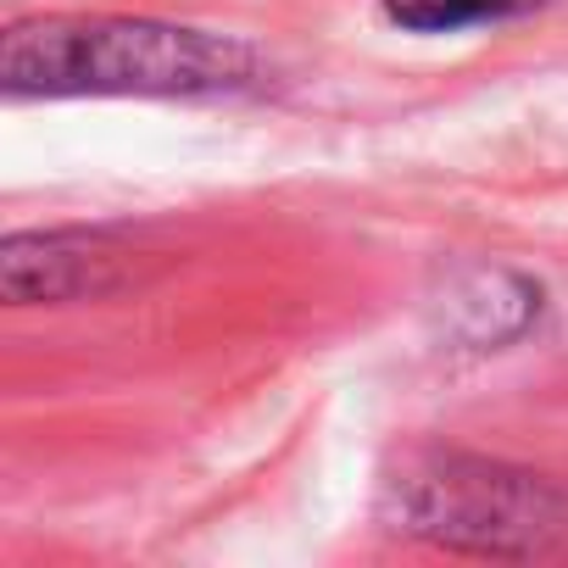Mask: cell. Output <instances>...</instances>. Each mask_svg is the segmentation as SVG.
<instances>
[{
	"label": "cell",
	"mask_w": 568,
	"mask_h": 568,
	"mask_svg": "<svg viewBox=\"0 0 568 568\" xmlns=\"http://www.w3.org/2000/svg\"><path fill=\"white\" fill-rule=\"evenodd\" d=\"M513 7H524V0H385V12H390L402 29H424V34L490 23V18H501V12H513Z\"/></svg>",
	"instance_id": "obj_2"
},
{
	"label": "cell",
	"mask_w": 568,
	"mask_h": 568,
	"mask_svg": "<svg viewBox=\"0 0 568 568\" xmlns=\"http://www.w3.org/2000/svg\"><path fill=\"white\" fill-rule=\"evenodd\" d=\"M229 73V51L184 29L95 23V29H18L7 45L12 90H195Z\"/></svg>",
	"instance_id": "obj_1"
}]
</instances>
